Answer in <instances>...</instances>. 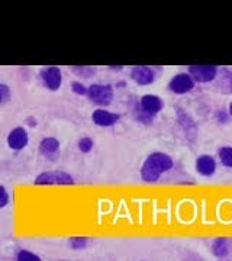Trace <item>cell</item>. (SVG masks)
I'll return each mask as SVG.
<instances>
[{
    "mask_svg": "<svg viewBox=\"0 0 232 261\" xmlns=\"http://www.w3.org/2000/svg\"><path fill=\"white\" fill-rule=\"evenodd\" d=\"M92 121L94 125H97L100 128H111L121 121V115L106 111L105 108H97L93 111Z\"/></svg>",
    "mask_w": 232,
    "mask_h": 261,
    "instance_id": "ba28073f",
    "label": "cell"
},
{
    "mask_svg": "<svg viewBox=\"0 0 232 261\" xmlns=\"http://www.w3.org/2000/svg\"><path fill=\"white\" fill-rule=\"evenodd\" d=\"M109 70H112V71H122L123 67L122 65H109Z\"/></svg>",
    "mask_w": 232,
    "mask_h": 261,
    "instance_id": "cb8c5ba5",
    "label": "cell"
},
{
    "mask_svg": "<svg viewBox=\"0 0 232 261\" xmlns=\"http://www.w3.org/2000/svg\"><path fill=\"white\" fill-rule=\"evenodd\" d=\"M39 77H41V82L44 84V87L49 92L60 90V87L63 84V71L57 65L42 67L41 71H39Z\"/></svg>",
    "mask_w": 232,
    "mask_h": 261,
    "instance_id": "277c9868",
    "label": "cell"
},
{
    "mask_svg": "<svg viewBox=\"0 0 232 261\" xmlns=\"http://www.w3.org/2000/svg\"><path fill=\"white\" fill-rule=\"evenodd\" d=\"M228 113H229V116H232V102L231 105H229V111H228Z\"/></svg>",
    "mask_w": 232,
    "mask_h": 261,
    "instance_id": "484cf974",
    "label": "cell"
},
{
    "mask_svg": "<svg viewBox=\"0 0 232 261\" xmlns=\"http://www.w3.org/2000/svg\"><path fill=\"white\" fill-rule=\"evenodd\" d=\"M89 100L100 108H106L113 102L115 92L113 87L109 83H93L89 86V92H87Z\"/></svg>",
    "mask_w": 232,
    "mask_h": 261,
    "instance_id": "7a4b0ae2",
    "label": "cell"
},
{
    "mask_svg": "<svg viewBox=\"0 0 232 261\" xmlns=\"http://www.w3.org/2000/svg\"><path fill=\"white\" fill-rule=\"evenodd\" d=\"M29 142V135L28 130L25 129L23 126H16L10 130L6 137V144L10 149L13 151H20L23 149Z\"/></svg>",
    "mask_w": 232,
    "mask_h": 261,
    "instance_id": "9c48e42d",
    "label": "cell"
},
{
    "mask_svg": "<svg viewBox=\"0 0 232 261\" xmlns=\"http://www.w3.org/2000/svg\"><path fill=\"white\" fill-rule=\"evenodd\" d=\"M10 96V89L9 86L6 83H0V105H6V103L9 102Z\"/></svg>",
    "mask_w": 232,
    "mask_h": 261,
    "instance_id": "44dd1931",
    "label": "cell"
},
{
    "mask_svg": "<svg viewBox=\"0 0 232 261\" xmlns=\"http://www.w3.org/2000/svg\"><path fill=\"white\" fill-rule=\"evenodd\" d=\"M71 90H73V93L77 94V96H87L89 86H84L82 82H73V83H71Z\"/></svg>",
    "mask_w": 232,
    "mask_h": 261,
    "instance_id": "7402d4cb",
    "label": "cell"
},
{
    "mask_svg": "<svg viewBox=\"0 0 232 261\" xmlns=\"http://www.w3.org/2000/svg\"><path fill=\"white\" fill-rule=\"evenodd\" d=\"M173 166H174V161L168 154L156 151L144 160L139 174L145 183H156L164 173L170 171Z\"/></svg>",
    "mask_w": 232,
    "mask_h": 261,
    "instance_id": "6da1fadb",
    "label": "cell"
},
{
    "mask_svg": "<svg viewBox=\"0 0 232 261\" xmlns=\"http://www.w3.org/2000/svg\"><path fill=\"white\" fill-rule=\"evenodd\" d=\"M187 73L192 75V79L196 83H211V82L216 80L218 73H219V67L204 64L189 65Z\"/></svg>",
    "mask_w": 232,
    "mask_h": 261,
    "instance_id": "5b68a950",
    "label": "cell"
},
{
    "mask_svg": "<svg viewBox=\"0 0 232 261\" xmlns=\"http://www.w3.org/2000/svg\"><path fill=\"white\" fill-rule=\"evenodd\" d=\"M196 171L203 177H212L216 171V161L212 155L202 154L196 160Z\"/></svg>",
    "mask_w": 232,
    "mask_h": 261,
    "instance_id": "7c38bea8",
    "label": "cell"
},
{
    "mask_svg": "<svg viewBox=\"0 0 232 261\" xmlns=\"http://www.w3.org/2000/svg\"><path fill=\"white\" fill-rule=\"evenodd\" d=\"M15 258L16 261H42L39 255H37L35 252L28 251V250H19Z\"/></svg>",
    "mask_w": 232,
    "mask_h": 261,
    "instance_id": "ffe728a7",
    "label": "cell"
},
{
    "mask_svg": "<svg viewBox=\"0 0 232 261\" xmlns=\"http://www.w3.org/2000/svg\"><path fill=\"white\" fill-rule=\"evenodd\" d=\"M70 70L74 73V75L82 77V79H90L97 73V67L94 65H71Z\"/></svg>",
    "mask_w": 232,
    "mask_h": 261,
    "instance_id": "2e32d148",
    "label": "cell"
},
{
    "mask_svg": "<svg viewBox=\"0 0 232 261\" xmlns=\"http://www.w3.org/2000/svg\"><path fill=\"white\" fill-rule=\"evenodd\" d=\"M93 147H94V142H93L90 137H82L80 140L77 141V148L83 154H89L93 149Z\"/></svg>",
    "mask_w": 232,
    "mask_h": 261,
    "instance_id": "d6986e66",
    "label": "cell"
},
{
    "mask_svg": "<svg viewBox=\"0 0 232 261\" xmlns=\"http://www.w3.org/2000/svg\"><path fill=\"white\" fill-rule=\"evenodd\" d=\"M131 80L138 86H149L156 82V70L148 65H134L130 71Z\"/></svg>",
    "mask_w": 232,
    "mask_h": 261,
    "instance_id": "52a82bcc",
    "label": "cell"
},
{
    "mask_svg": "<svg viewBox=\"0 0 232 261\" xmlns=\"http://www.w3.org/2000/svg\"><path fill=\"white\" fill-rule=\"evenodd\" d=\"M138 105L139 108L147 113V115H149V116H156V115L160 113V111H163V108H164L163 99H161L160 96H157V94L152 93H147L144 94V96H141Z\"/></svg>",
    "mask_w": 232,
    "mask_h": 261,
    "instance_id": "30bf717a",
    "label": "cell"
},
{
    "mask_svg": "<svg viewBox=\"0 0 232 261\" xmlns=\"http://www.w3.org/2000/svg\"><path fill=\"white\" fill-rule=\"evenodd\" d=\"M212 254L218 258H225L229 254V244L226 238H216L212 243Z\"/></svg>",
    "mask_w": 232,
    "mask_h": 261,
    "instance_id": "9a60e30c",
    "label": "cell"
},
{
    "mask_svg": "<svg viewBox=\"0 0 232 261\" xmlns=\"http://www.w3.org/2000/svg\"><path fill=\"white\" fill-rule=\"evenodd\" d=\"M218 155L225 167L232 168V147H222L218 151Z\"/></svg>",
    "mask_w": 232,
    "mask_h": 261,
    "instance_id": "e0dca14e",
    "label": "cell"
},
{
    "mask_svg": "<svg viewBox=\"0 0 232 261\" xmlns=\"http://www.w3.org/2000/svg\"><path fill=\"white\" fill-rule=\"evenodd\" d=\"M39 154L48 160H57L60 155V141L54 137H45L39 142Z\"/></svg>",
    "mask_w": 232,
    "mask_h": 261,
    "instance_id": "8fae6325",
    "label": "cell"
},
{
    "mask_svg": "<svg viewBox=\"0 0 232 261\" xmlns=\"http://www.w3.org/2000/svg\"><path fill=\"white\" fill-rule=\"evenodd\" d=\"M196 82L189 73H178L168 82V90L174 94H186L195 89Z\"/></svg>",
    "mask_w": 232,
    "mask_h": 261,
    "instance_id": "8992f818",
    "label": "cell"
},
{
    "mask_svg": "<svg viewBox=\"0 0 232 261\" xmlns=\"http://www.w3.org/2000/svg\"><path fill=\"white\" fill-rule=\"evenodd\" d=\"M28 125H31V126H37V119H34V118H28Z\"/></svg>",
    "mask_w": 232,
    "mask_h": 261,
    "instance_id": "d4e9b609",
    "label": "cell"
},
{
    "mask_svg": "<svg viewBox=\"0 0 232 261\" xmlns=\"http://www.w3.org/2000/svg\"><path fill=\"white\" fill-rule=\"evenodd\" d=\"M177 121L180 123V126L183 128L186 132V137L190 141L195 140L196 132H197V126H196V122L192 119V116L189 113L183 112V109H177Z\"/></svg>",
    "mask_w": 232,
    "mask_h": 261,
    "instance_id": "4fadbf2b",
    "label": "cell"
},
{
    "mask_svg": "<svg viewBox=\"0 0 232 261\" xmlns=\"http://www.w3.org/2000/svg\"><path fill=\"white\" fill-rule=\"evenodd\" d=\"M218 87L223 94H232V71L229 68H219L218 77Z\"/></svg>",
    "mask_w": 232,
    "mask_h": 261,
    "instance_id": "5bb4252c",
    "label": "cell"
},
{
    "mask_svg": "<svg viewBox=\"0 0 232 261\" xmlns=\"http://www.w3.org/2000/svg\"><path fill=\"white\" fill-rule=\"evenodd\" d=\"M34 185L37 186H73L75 185L74 177L65 171H44V173H39L35 180H34Z\"/></svg>",
    "mask_w": 232,
    "mask_h": 261,
    "instance_id": "3957f363",
    "label": "cell"
},
{
    "mask_svg": "<svg viewBox=\"0 0 232 261\" xmlns=\"http://www.w3.org/2000/svg\"><path fill=\"white\" fill-rule=\"evenodd\" d=\"M68 245L75 251L83 250L89 245V238L87 237H71V238H68Z\"/></svg>",
    "mask_w": 232,
    "mask_h": 261,
    "instance_id": "ac0fdd59",
    "label": "cell"
},
{
    "mask_svg": "<svg viewBox=\"0 0 232 261\" xmlns=\"http://www.w3.org/2000/svg\"><path fill=\"white\" fill-rule=\"evenodd\" d=\"M9 192L5 185H0V209H5L6 206L9 205Z\"/></svg>",
    "mask_w": 232,
    "mask_h": 261,
    "instance_id": "603a6c76",
    "label": "cell"
}]
</instances>
